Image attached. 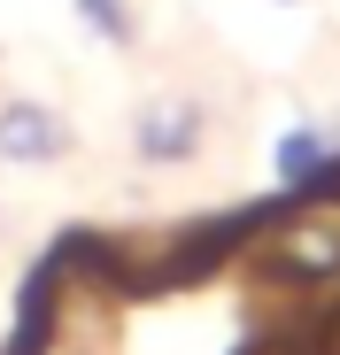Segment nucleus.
I'll list each match as a JSON object with an SVG mask.
<instances>
[{
	"mask_svg": "<svg viewBox=\"0 0 340 355\" xmlns=\"http://www.w3.org/2000/svg\"><path fill=\"white\" fill-rule=\"evenodd\" d=\"M255 255L287 286H332L340 278V201H255Z\"/></svg>",
	"mask_w": 340,
	"mask_h": 355,
	"instance_id": "nucleus-1",
	"label": "nucleus"
},
{
	"mask_svg": "<svg viewBox=\"0 0 340 355\" xmlns=\"http://www.w3.org/2000/svg\"><path fill=\"white\" fill-rule=\"evenodd\" d=\"M132 147L139 162H194L209 147V108L194 93H147L132 108Z\"/></svg>",
	"mask_w": 340,
	"mask_h": 355,
	"instance_id": "nucleus-2",
	"label": "nucleus"
},
{
	"mask_svg": "<svg viewBox=\"0 0 340 355\" xmlns=\"http://www.w3.org/2000/svg\"><path fill=\"white\" fill-rule=\"evenodd\" d=\"M78 147L54 101H0V162H62Z\"/></svg>",
	"mask_w": 340,
	"mask_h": 355,
	"instance_id": "nucleus-3",
	"label": "nucleus"
},
{
	"mask_svg": "<svg viewBox=\"0 0 340 355\" xmlns=\"http://www.w3.org/2000/svg\"><path fill=\"white\" fill-rule=\"evenodd\" d=\"M325 155H332L325 132H309V124L287 132V139H278V193H302V186H309V170H317Z\"/></svg>",
	"mask_w": 340,
	"mask_h": 355,
	"instance_id": "nucleus-4",
	"label": "nucleus"
},
{
	"mask_svg": "<svg viewBox=\"0 0 340 355\" xmlns=\"http://www.w3.org/2000/svg\"><path fill=\"white\" fill-rule=\"evenodd\" d=\"M78 8V24L93 31V39H108V46H139V16H132V0H70Z\"/></svg>",
	"mask_w": 340,
	"mask_h": 355,
	"instance_id": "nucleus-5",
	"label": "nucleus"
},
{
	"mask_svg": "<svg viewBox=\"0 0 340 355\" xmlns=\"http://www.w3.org/2000/svg\"><path fill=\"white\" fill-rule=\"evenodd\" d=\"M309 355H340V309H332V317L309 332Z\"/></svg>",
	"mask_w": 340,
	"mask_h": 355,
	"instance_id": "nucleus-6",
	"label": "nucleus"
},
{
	"mask_svg": "<svg viewBox=\"0 0 340 355\" xmlns=\"http://www.w3.org/2000/svg\"><path fill=\"white\" fill-rule=\"evenodd\" d=\"M248 355H309V347H287V340H271V347H248Z\"/></svg>",
	"mask_w": 340,
	"mask_h": 355,
	"instance_id": "nucleus-7",
	"label": "nucleus"
},
{
	"mask_svg": "<svg viewBox=\"0 0 340 355\" xmlns=\"http://www.w3.org/2000/svg\"><path fill=\"white\" fill-rule=\"evenodd\" d=\"M325 147H332V155H340V116H332V124H325Z\"/></svg>",
	"mask_w": 340,
	"mask_h": 355,
	"instance_id": "nucleus-8",
	"label": "nucleus"
},
{
	"mask_svg": "<svg viewBox=\"0 0 340 355\" xmlns=\"http://www.w3.org/2000/svg\"><path fill=\"white\" fill-rule=\"evenodd\" d=\"M278 8H302V0H278Z\"/></svg>",
	"mask_w": 340,
	"mask_h": 355,
	"instance_id": "nucleus-9",
	"label": "nucleus"
}]
</instances>
